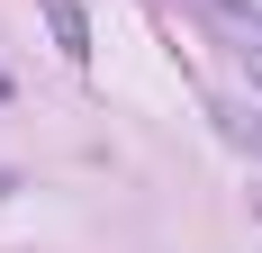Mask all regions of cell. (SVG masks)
Returning a JSON list of instances; mask_svg holds the SVG:
<instances>
[{
	"label": "cell",
	"mask_w": 262,
	"mask_h": 253,
	"mask_svg": "<svg viewBox=\"0 0 262 253\" xmlns=\"http://www.w3.org/2000/svg\"><path fill=\"white\" fill-rule=\"evenodd\" d=\"M46 9V27H54V46L73 54V64H91V18H81V0H36Z\"/></svg>",
	"instance_id": "1"
},
{
	"label": "cell",
	"mask_w": 262,
	"mask_h": 253,
	"mask_svg": "<svg viewBox=\"0 0 262 253\" xmlns=\"http://www.w3.org/2000/svg\"><path fill=\"white\" fill-rule=\"evenodd\" d=\"M9 190H18V172H0V199H9Z\"/></svg>",
	"instance_id": "2"
}]
</instances>
